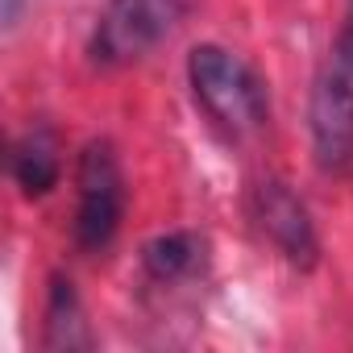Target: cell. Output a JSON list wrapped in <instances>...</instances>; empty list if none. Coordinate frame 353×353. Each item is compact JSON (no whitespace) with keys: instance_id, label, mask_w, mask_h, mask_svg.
<instances>
[{"instance_id":"52a82bcc","label":"cell","mask_w":353,"mask_h":353,"mask_svg":"<svg viewBox=\"0 0 353 353\" xmlns=\"http://www.w3.org/2000/svg\"><path fill=\"white\" fill-rule=\"evenodd\" d=\"M9 170H13V183L21 188L26 200H42L59 188V174H63V150H59V133L38 121L30 125L9 154Z\"/></svg>"},{"instance_id":"8992f818","label":"cell","mask_w":353,"mask_h":353,"mask_svg":"<svg viewBox=\"0 0 353 353\" xmlns=\"http://www.w3.org/2000/svg\"><path fill=\"white\" fill-rule=\"evenodd\" d=\"M208 241L192 229H174L141 245V274L150 287H183L204 274Z\"/></svg>"},{"instance_id":"7a4b0ae2","label":"cell","mask_w":353,"mask_h":353,"mask_svg":"<svg viewBox=\"0 0 353 353\" xmlns=\"http://www.w3.org/2000/svg\"><path fill=\"white\" fill-rule=\"evenodd\" d=\"M312 154L324 174H353V0L312 83Z\"/></svg>"},{"instance_id":"277c9868","label":"cell","mask_w":353,"mask_h":353,"mask_svg":"<svg viewBox=\"0 0 353 353\" xmlns=\"http://www.w3.org/2000/svg\"><path fill=\"white\" fill-rule=\"evenodd\" d=\"M125 221V170L108 137H92L75 162V245L83 254H104Z\"/></svg>"},{"instance_id":"6da1fadb","label":"cell","mask_w":353,"mask_h":353,"mask_svg":"<svg viewBox=\"0 0 353 353\" xmlns=\"http://www.w3.org/2000/svg\"><path fill=\"white\" fill-rule=\"evenodd\" d=\"M188 83L196 96V108L208 117V125L225 141H245L266 129L270 121V96L262 75L225 46H196L188 54Z\"/></svg>"},{"instance_id":"ba28073f","label":"cell","mask_w":353,"mask_h":353,"mask_svg":"<svg viewBox=\"0 0 353 353\" xmlns=\"http://www.w3.org/2000/svg\"><path fill=\"white\" fill-rule=\"evenodd\" d=\"M46 349H88L92 345V332H88V320H83V307H79V295H75V283L54 274L50 279V299H46V336H42Z\"/></svg>"},{"instance_id":"3957f363","label":"cell","mask_w":353,"mask_h":353,"mask_svg":"<svg viewBox=\"0 0 353 353\" xmlns=\"http://www.w3.org/2000/svg\"><path fill=\"white\" fill-rule=\"evenodd\" d=\"M196 5L200 0H108L92 30V63L104 71L141 63L183 26Z\"/></svg>"},{"instance_id":"9c48e42d","label":"cell","mask_w":353,"mask_h":353,"mask_svg":"<svg viewBox=\"0 0 353 353\" xmlns=\"http://www.w3.org/2000/svg\"><path fill=\"white\" fill-rule=\"evenodd\" d=\"M21 5H26V0H0V17H5V30H13V26H17Z\"/></svg>"},{"instance_id":"5b68a950","label":"cell","mask_w":353,"mask_h":353,"mask_svg":"<svg viewBox=\"0 0 353 353\" xmlns=\"http://www.w3.org/2000/svg\"><path fill=\"white\" fill-rule=\"evenodd\" d=\"M250 221L262 233V241H270L279 258H287L295 270H312L320 262V237H316L312 212L283 179H262L254 188Z\"/></svg>"}]
</instances>
